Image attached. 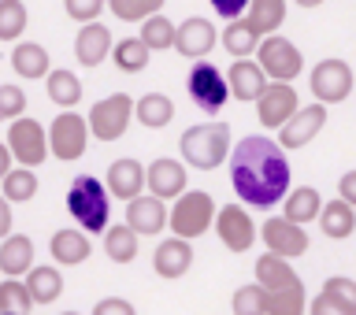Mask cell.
<instances>
[{
	"label": "cell",
	"mask_w": 356,
	"mask_h": 315,
	"mask_svg": "<svg viewBox=\"0 0 356 315\" xmlns=\"http://www.w3.org/2000/svg\"><path fill=\"white\" fill-rule=\"evenodd\" d=\"M230 186L249 208H275L289 193V160L271 138H241L230 149Z\"/></svg>",
	"instance_id": "6da1fadb"
},
{
	"label": "cell",
	"mask_w": 356,
	"mask_h": 315,
	"mask_svg": "<svg viewBox=\"0 0 356 315\" xmlns=\"http://www.w3.org/2000/svg\"><path fill=\"white\" fill-rule=\"evenodd\" d=\"M67 211L82 234H104L111 227V197L100 178L74 175L67 186Z\"/></svg>",
	"instance_id": "7a4b0ae2"
},
{
	"label": "cell",
	"mask_w": 356,
	"mask_h": 315,
	"mask_svg": "<svg viewBox=\"0 0 356 315\" xmlns=\"http://www.w3.org/2000/svg\"><path fill=\"white\" fill-rule=\"evenodd\" d=\"M182 160L197 171H216L230 156V127L227 122H197L182 134Z\"/></svg>",
	"instance_id": "3957f363"
},
{
	"label": "cell",
	"mask_w": 356,
	"mask_h": 315,
	"mask_svg": "<svg viewBox=\"0 0 356 315\" xmlns=\"http://www.w3.org/2000/svg\"><path fill=\"white\" fill-rule=\"evenodd\" d=\"M211 219H216V200L204 189H186L182 197H175V208L167 211V230L171 238L193 241L200 234H208Z\"/></svg>",
	"instance_id": "277c9868"
},
{
	"label": "cell",
	"mask_w": 356,
	"mask_h": 315,
	"mask_svg": "<svg viewBox=\"0 0 356 315\" xmlns=\"http://www.w3.org/2000/svg\"><path fill=\"white\" fill-rule=\"evenodd\" d=\"M256 67L264 71V78H271V82H293V78L305 71V56H300V49L289 38H282V33H267V38H260V45H256Z\"/></svg>",
	"instance_id": "5b68a950"
},
{
	"label": "cell",
	"mask_w": 356,
	"mask_h": 315,
	"mask_svg": "<svg viewBox=\"0 0 356 315\" xmlns=\"http://www.w3.org/2000/svg\"><path fill=\"white\" fill-rule=\"evenodd\" d=\"M8 152H11V160H15L19 167H41L44 160H49V138H44V127L33 115H19V119H11V127H8Z\"/></svg>",
	"instance_id": "8992f818"
},
{
	"label": "cell",
	"mask_w": 356,
	"mask_h": 315,
	"mask_svg": "<svg viewBox=\"0 0 356 315\" xmlns=\"http://www.w3.org/2000/svg\"><path fill=\"white\" fill-rule=\"evenodd\" d=\"M44 138H49V156H56V160H63V163H74L86 156L89 127L78 111H60V115L52 119V127L44 130Z\"/></svg>",
	"instance_id": "52a82bcc"
},
{
	"label": "cell",
	"mask_w": 356,
	"mask_h": 315,
	"mask_svg": "<svg viewBox=\"0 0 356 315\" xmlns=\"http://www.w3.org/2000/svg\"><path fill=\"white\" fill-rule=\"evenodd\" d=\"M134 122V97L127 93H111L104 97L100 104H93V111H89V134H93L97 141H115L127 134V127Z\"/></svg>",
	"instance_id": "ba28073f"
},
{
	"label": "cell",
	"mask_w": 356,
	"mask_h": 315,
	"mask_svg": "<svg viewBox=\"0 0 356 315\" xmlns=\"http://www.w3.org/2000/svg\"><path fill=\"white\" fill-rule=\"evenodd\" d=\"M186 89H189V100H193L200 111H208V115L222 111V104L230 100L227 78H222V71H219V67H211L208 60L193 63V71H189V78H186Z\"/></svg>",
	"instance_id": "9c48e42d"
},
{
	"label": "cell",
	"mask_w": 356,
	"mask_h": 315,
	"mask_svg": "<svg viewBox=\"0 0 356 315\" xmlns=\"http://www.w3.org/2000/svg\"><path fill=\"white\" fill-rule=\"evenodd\" d=\"M211 230L219 234L222 249L230 252H249L256 245V223L241 204H222L216 208V219H211Z\"/></svg>",
	"instance_id": "30bf717a"
},
{
	"label": "cell",
	"mask_w": 356,
	"mask_h": 315,
	"mask_svg": "<svg viewBox=\"0 0 356 315\" xmlns=\"http://www.w3.org/2000/svg\"><path fill=\"white\" fill-rule=\"evenodd\" d=\"M312 93H316V104H341L345 97L353 93V67L345 60H319L312 67Z\"/></svg>",
	"instance_id": "8fae6325"
},
{
	"label": "cell",
	"mask_w": 356,
	"mask_h": 315,
	"mask_svg": "<svg viewBox=\"0 0 356 315\" xmlns=\"http://www.w3.org/2000/svg\"><path fill=\"white\" fill-rule=\"evenodd\" d=\"M256 238H264L267 252L271 256H282V260H293V256H305L308 252V230L297 227V223H289L282 216H271L264 223L260 230H256Z\"/></svg>",
	"instance_id": "7c38bea8"
},
{
	"label": "cell",
	"mask_w": 356,
	"mask_h": 315,
	"mask_svg": "<svg viewBox=\"0 0 356 315\" xmlns=\"http://www.w3.org/2000/svg\"><path fill=\"white\" fill-rule=\"evenodd\" d=\"M327 127V108L323 104H300L293 115H289L282 127H278V149H305V145L316 138V134Z\"/></svg>",
	"instance_id": "4fadbf2b"
},
{
	"label": "cell",
	"mask_w": 356,
	"mask_h": 315,
	"mask_svg": "<svg viewBox=\"0 0 356 315\" xmlns=\"http://www.w3.org/2000/svg\"><path fill=\"white\" fill-rule=\"evenodd\" d=\"M297 108H300V97L286 82H267L264 93L256 97V119H260L264 130H278Z\"/></svg>",
	"instance_id": "5bb4252c"
},
{
	"label": "cell",
	"mask_w": 356,
	"mask_h": 315,
	"mask_svg": "<svg viewBox=\"0 0 356 315\" xmlns=\"http://www.w3.org/2000/svg\"><path fill=\"white\" fill-rule=\"evenodd\" d=\"M219 45V30L211 26V19H186L182 26H175V45L171 49H178L186 56V60H204V56Z\"/></svg>",
	"instance_id": "9a60e30c"
},
{
	"label": "cell",
	"mask_w": 356,
	"mask_h": 315,
	"mask_svg": "<svg viewBox=\"0 0 356 315\" xmlns=\"http://www.w3.org/2000/svg\"><path fill=\"white\" fill-rule=\"evenodd\" d=\"M145 186H149L152 197H160L167 204L171 197L186 193V167L178 160H171V156H160V160H152L149 171H145Z\"/></svg>",
	"instance_id": "2e32d148"
},
{
	"label": "cell",
	"mask_w": 356,
	"mask_h": 315,
	"mask_svg": "<svg viewBox=\"0 0 356 315\" xmlns=\"http://www.w3.org/2000/svg\"><path fill=\"white\" fill-rule=\"evenodd\" d=\"M127 227L138 234V238H156L160 230H167V204L160 197L127 200Z\"/></svg>",
	"instance_id": "e0dca14e"
},
{
	"label": "cell",
	"mask_w": 356,
	"mask_h": 315,
	"mask_svg": "<svg viewBox=\"0 0 356 315\" xmlns=\"http://www.w3.org/2000/svg\"><path fill=\"white\" fill-rule=\"evenodd\" d=\"M189 267H193V241H182V238H167L156 245L152 252V271L167 278V282H175V278L189 275Z\"/></svg>",
	"instance_id": "ac0fdd59"
},
{
	"label": "cell",
	"mask_w": 356,
	"mask_h": 315,
	"mask_svg": "<svg viewBox=\"0 0 356 315\" xmlns=\"http://www.w3.org/2000/svg\"><path fill=\"white\" fill-rule=\"evenodd\" d=\"M111 30L104 26V22H82L78 26V38H74V60L82 67H100L108 60L111 52Z\"/></svg>",
	"instance_id": "d6986e66"
},
{
	"label": "cell",
	"mask_w": 356,
	"mask_h": 315,
	"mask_svg": "<svg viewBox=\"0 0 356 315\" xmlns=\"http://www.w3.org/2000/svg\"><path fill=\"white\" fill-rule=\"evenodd\" d=\"M108 197H119V200H134V197H141V189H145V167L138 160H130V156H122V160H115L108 167Z\"/></svg>",
	"instance_id": "ffe728a7"
},
{
	"label": "cell",
	"mask_w": 356,
	"mask_h": 315,
	"mask_svg": "<svg viewBox=\"0 0 356 315\" xmlns=\"http://www.w3.org/2000/svg\"><path fill=\"white\" fill-rule=\"evenodd\" d=\"M49 252H52L56 267H78V264L89 260V252H93V241H89V234L67 227V230H56V234H52Z\"/></svg>",
	"instance_id": "44dd1931"
},
{
	"label": "cell",
	"mask_w": 356,
	"mask_h": 315,
	"mask_svg": "<svg viewBox=\"0 0 356 315\" xmlns=\"http://www.w3.org/2000/svg\"><path fill=\"white\" fill-rule=\"evenodd\" d=\"M222 78H227V93L238 97V100H256L267 86V78H264L260 67H256V60H234L230 71Z\"/></svg>",
	"instance_id": "7402d4cb"
},
{
	"label": "cell",
	"mask_w": 356,
	"mask_h": 315,
	"mask_svg": "<svg viewBox=\"0 0 356 315\" xmlns=\"http://www.w3.org/2000/svg\"><path fill=\"white\" fill-rule=\"evenodd\" d=\"M33 267V241L26 234H8L0 241V275L4 278H22Z\"/></svg>",
	"instance_id": "603a6c76"
},
{
	"label": "cell",
	"mask_w": 356,
	"mask_h": 315,
	"mask_svg": "<svg viewBox=\"0 0 356 315\" xmlns=\"http://www.w3.org/2000/svg\"><path fill=\"white\" fill-rule=\"evenodd\" d=\"M26 293H30V300L33 305H52L56 297L63 293V275H60V267L56 264H41V267H30L26 271Z\"/></svg>",
	"instance_id": "cb8c5ba5"
},
{
	"label": "cell",
	"mask_w": 356,
	"mask_h": 315,
	"mask_svg": "<svg viewBox=\"0 0 356 315\" xmlns=\"http://www.w3.org/2000/svg\"><path fill=\"white\" fill-rule=\"evenodd\" d=\"M319 208H323V197H319L316 186H297L293 193L282 197V219L297 223V227H308V223H316Z\"/></svg>",
	"instance_id": "d4e9b609"
},
{
	"label": "cell",
	"mask_w": 356,
	"mask_h": 315,
	"mask_svg": "<svg viewBox=\"0 0 356 315\" xmlns=\"http://www.w3.org/2000/svg\"><path fill=\"white\" fill-rule=\"evenodd\" d=\"M316 219H319V230L327 234L330 241H345V238H353V230H356V208L345 204V200H327Z\"/></svg>",
	"instance_id": "484cf974"
},
{
	"label": "cell",
	"mask_w": 356,
	"mask_h": 315,
	"mask_svg": "<svg viewBox=\"0 0 356 315\" xmlns=\"http://www.w3.org/2000/svg\"><path fill=\"white\" fill-rule=\"evenodd\" d=\"M252 271H256V286H260L264 293H275V289H286V286L300 282V275L293 271V264L282 260V256H260Z\"/></svg>",
	"instance_id": "4316f807"
},
{
	"label": "cell",
	"mask_w": 356,
	"mask_h": 315,
	"mask_svg": "<svg viewBox=\"0 0 356 315\" xmlns=\"http://www.w3.org/2000/svg\"><path fill=\"white\" fill-rule=\"evenodd\" d=\"M11 71H15L19 78H44L52 71V63H49V49L38 41H19L15 49H11Z\"/></svg>",
	"instance_id": "83f0119b"
},
{
	"label": "cell",
	"mask_w": 356,
	"mask_h": 315,
	"mask_svg": "<svg viewBox=\"0 0 356 315\" xmlns=\"http://www.w3.org/2000/svg\"><path fill=\"white\" fill-rule=\"evenodd\" d=\"M44 93L56 108H67L71 111L78 100H82V78L74 71H67V67H56V71L44 74Z\"/></svg>",
	"instance_id": "f1b7e54d"
},
{
	"label": "cell",
	"mask_w": 356,
	"mask_h": 315,
	"mask_svg": "<svg viewBox=\"0 0 356 315\" xmlns=\"http://www.w3.org/2000/svg\"><path fill=\"white\" fill-rule=\"evenodd\" d=\"M134 119L145 130H163L175 119V100L167 93H145L141 100H134Z\"/></svg>",
	"instance_id": "f546056e"
},
{
	"label": "cell",
	"mask_w": 356,
	"mask_h": 315,
	"mask_svg": "<svg viewBox=\"0 0 356 315\" xmlns=\"http://www.w3.org/2000/svg\"><path fill=\"white\" fill-rule=\"evenodd\" d=\"M219 45L227 49L234 60H252V52H256V45H260V33H256L249 26V19H230L227 22V30L219 33Z\"/></svg>",
	"instance_id": "4dcf8cb0"
},
{
	"label": "cell",
	"mask_w": 356,
	"mask_h": 315,
	"mask_svg": "<svg viewBox=\"0 0 356 315\" xmlns=\"http://www.w3.org/2000/svg\"><path fill=\"white\" fill-rule=\"evenodd\" d=\"M245 19H249V26L260 38H267V33H275L286 22V0H249Z\"/></svg>",
	"instance_id": "1f68e13d"
},
{
	"label": "cell",
	"mask_w": 356,
	"mask_h": 315,
	"mask_svg": "<svg viewBox=\"0 0 356 315\" xmlns=\"http://www.w3.org/2000/svg\"><path fill=\"white\" fill-rule=\"evenodd\" d=\"M0 186H4V197L8 204H22V200H33L38 197V175L30 171V167H11V171L0 178Z\"/></svg>",
	"instance_id": "d6a6232c"
},
{
	"label": "cell",
	"mask_w": 356,
	"mask_h": 315,
	"mask_svg": "<svg viewBox=\"0 0 356 315\" xmlns=\"http://www.w3.org/2000/svg\"><path fill=\"white\" fill-rule=\"evenodd\" d=\"M305 308H308L305 282L275 289V293H267V300H264V315H305Z\"/></svg>",
	"instance_id": "836d02e7"
},
{
	"label": "cell",
	"mask_w": 356,
	"mask_h": 315,
	"mask_svg": "<svg viewBox=\"0 0 356 315\" xmlns=\"http://www.w3.org/2000/svg\"><path fill=\"white\" fill-rule=\"evenodd\" d=\"M104 252L111 264H134V256H138V234L127 223L122 227H108L104 230Z\"/></svg>",
	"instance_id": "e575fe53"
},
{
	"label": "cell",
	"mask_w": 356,
	"mask_h": 315,
	"mask_svg": "<svg viewBox=\"0 0 356 315\" xmlns=\"http://www.w3.org/2000/svg\"><path fill=\"white\" fill-rule=\"evenodd\" d=\"M111 60H115V67L119 71H127V74H141L145 67H149V49H145V45L138 41V38H122L119 45H111Z\"/></svg>",
	"instance_id": "d590c367"
},
{
	"label": "cell",
	"mask_w": 356,
	"mask_h": 315,
	"mask_svg": "<svg viewBox=\"0 0 356 315\" xmlns=\"http://www.w3.org/2000/svg\"><path fill=\"white\" fill-rule=\"evenodd\" d=\"M30 11L22 0H0V41H19L26 33Z\"/></svg>",
	"instance_id": "8d00e7d4"
},
{
	"label": "cell",
	"mask_w": 356,
	"mask_h": 315,
	"mask_svg": "<svg viewBox=\"0 0 356 315\" xmlns=\"http://www.w3.org/2000/svg\"><path fill=\"white\" fill-rule=\"evenodd\" d=\"M138 41H141L149 52L171 49V45H175V22H171V19H163V15H149V19L141 22Z\"/></svg>",
	"instance_id": "74e56055"
},
{
	"label": "cell",
	"mask_w": 356,
	"mask_h": 315,
	"mask_svg": "<svg viewBox=\"0 0 356 315\" xmlns=\"http://www.w3.org/2000/svg\"><path fill=\"white\" fill-rule=\"evenodd\" d=\"M104 8H111V15L122 22H145L149 15H160L163 0H104Z\"/></svg>",
	"instance_id": "f35d334b"
},
{
	"label": "cell",
	"mask_w": 356,
	"mask_h": 315,
	"mask_svg": "<svg viewBox=\"0 0 356 315\" xmlns=\"http://www.w3.org/2000/svg\"><path fill=\"white\" fill-rule=\"evenodd\" d=\"M33 300L26 293V286H22V278H4L0 282V312L4 315H30Z\"/></svg>",
	"instance_id": "ab89813d"
},
{
	"label": "cell",
	"mask_w": 356,
	"mask_h": 315,
	"mask_svg": "<svg viewBox=\"0 0 356 315\" xmlns=\"http://www.w3.org/2000/svg\"><path fill=\"white\" fill-rule=\"evenodd\" d=\"M264 300H267V293L260 286H238V293L230 297V308H234V315H264Z\"/></svg>",
	"instance_id": "60d3db41"
},
{
	"label": "cell",
	"mask_w": 356,
	"mask_h": 315,
	"mask_svg": "<svg viewBox=\"0 0 356 315\" xmlns=\"http://www.w3.org/2000/svg\"><path fill=\"white\" fill-rule=\"evenodd\" d=\"M305 315H356V305L353 300H341V297H334V293H319L308 300V308Z\"/></svg>",
	"instance_id": "b9f144b4"
},
{
	"label": "cell",
	"mask_w": 356,
	"mask_h": 315,
	"mask_svg": "<svg viewBox=\"0 0 356 315\" xmlns=\"http://www.w3.org/2000/svg\"><path fill=\"white\" fill-rule=\"evenodd\" d=\"M22 111H26V93H22V86H0V119H19Z\"/></svg>",
	"instance_id": "7bdbcfd3"
},
{
	"label": "cell",
	"mask_w": 356,
	"mask_h": 315,
	"mask_svg": "<svg viewBox=\"0 0 356 315\" xmlns=\"http://www.w3.org/2000/svg\"><path fill=\"white\" fill-rule=\"evenodd\" d=\"M63 11L78 22V26H82V22H97L100 19L104 0H63Z\"/></svg>",
	"instance_id": "ee69618b"
},
{
	"label": "cell",
	"mask_w": 356,
	"mask_h": 315,
	"mask_svg": "<svg viewBox=\"0 0 356 315\" xmlns=\"http://www.w3.org/2000/svg\"><path fill=\"white\" fill-rule=\"evenodd\" d=\"M323 293H334V297L353 300V305H356V282H353V278H345V275L327 278V282H323Z\"/></svg>",
	"instance_id": "f6af8a7d"
},
{
	"label": "cell",
	"mask_w": 356,
	"mask_h": 315,
	"mask_svg": "<svg viewBox=\"0 0 356 315\" xmlns=\"http://www.w3.org/2000/svg\"><path fill=\"white\" fill-rule=\"evenodd\" d=\"M93 315H138V308L127 297H104V300H97Z\"/></svg>",
	"instance_id": "bcb514c9"
},
{
	"label": "cell",
	"mask_w": 356,
	"mask_h": 315,
	"mask_svg": "<svg viewBox=\"0 0 356 315\" xmlns=\"http://www.w3.org/2000/svg\"><path fill=\"white\" fill-rule=\"evenodd\" d=\"M211 8H216L219 19H241L245 8H249V0H211Z\"/></svg>",
	"instance_id": "7dc6e473"
},
{
	"label": "cell",
	"mask_w": 356,
	"mask_h": 315,
	"mask_svg": "<svg viewBox=\"0 0 356 315\" xmlns=\"http://www.w3.org/2000/svg\"><path fill=\"white\" fill-rule=\"evenodd\" d=\"M338 200H345V204H356V171L341 175V182H338Z\"/></svg>",
	"instance_id": "c3c4849f"
},
{
	"label": "cell",
	"mask_w": 356,
	"mask_h": 315,
	"mask_svg": "<svg viewBox=\"0 0 356 315\" xmlns=\"http://www.w3.org/2000/svg\"><path fill=\"white\" fill-rule=\"evenodd\" d=\"M11 227H15V219H11V204H8L4 197H0V241H4L8 234H11Z\"/></svg>",
	"instance_id": "681fc988"
},
{
	"label": "cell",
	"mask_w": 356,
	"mask_h": 315,
	"mask_svg": "<svg viewBox=\"0 0 356 315\" xmlns=\"http://www.w3.org/2000/svg\"><path fill=\"white\" fill-rule=\"evenodd\" d=\"M11 167H15V160H11V152H8V145H0V178H4Z\"/></svg>",
	"instance_id": "f907efd6"
},
{
	"label": "cell",
	"mask_w": 356,
	"mask_h": 315,
	"mask_svg": "<svg viewBox=\"0 0 356 315\" xmlns=\"http://www.w3.org/2000/svg\"><path fill=\"white\" fill-rule=\"evenodd\" d=\"M323 0H297V8H319Z\"/></svg>",
	"instance_id": "816d5d0a"
},
{
	"label": "cell",
	"mask_w": 356,
	"mask_h": 315,
	"mask_svg": "<svg viewBox=\"0 0 356 315\" xmlns=\"http://www.w3.org/2000/svg\"><path fill=\"white\" fill-rule=\"evenodd\" d=\"M63 315H82V312H63Z\"/></svg>",
	"instance_id": "f5cc1de1"
},
{
	"label": "cell",
	"mask_w": 356,
	"mask_h": 315,
	"mask_svg": "<svg viewBox=\"0 0 356 315\" xmlns=\"http://www.w3.org/2000/svg\"><path fill=\"white\" fill-rule=\"evenodd\" d=\"M0 315H4V312H0Z\"/></svg>",
	"instance_id": "db71d44e"
}]
</instances>
